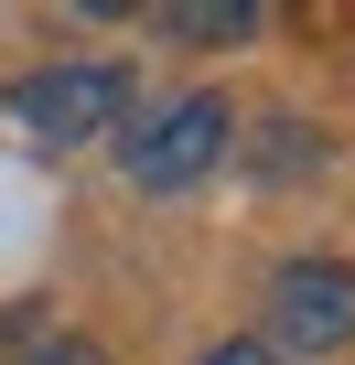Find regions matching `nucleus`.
<instances>
[{
    "mask_svg": "<svg viewBox=\"0 0 355 365\" xmlns=\"http://www.w3.org/2000/svg\"><path fill=\"white\" fill-rule=\"evenodd\" d=\"M226 150H237V108H226L216 86H194V97L151 108V118H140V140H129L119 161H129L140 194H184V182H205Z\"/></svg>",
    "mask_w": 355,
    "mask_h": 365,
    "instance_id": "obj_1",
    "label": "nucleus"
},
{
    "mask_svg": "<svg viewBox=\"0 0 355 365\" xmlns=\"http://www.w3.org/2000/svg\"><path fill=\"white\" fill-rule=\"evenodd\" d=\"M11 118H22L33 140H54V150H76V140H108V129L129 118V65H108V54L44 65V76H22V86H11Z\"/></svg>",
    "mask_w": 355,
    "mask_h": 365,
    "instance_id": "obj_2",
    "label": "nucleus"
},
{
    "mask_svg": "<svg viewBox=\"0 0 355 365\" xmlns=\"http://www.w3.org/2000/svg\"><path fill=\"white\" fill-rule=\"evenodd\" d=\"M280 365L291 354H344L355 344V269L344 258H291L269 279V333H259Z\"/></svg>",
    "mask_w": 355,
    "mask_h": 365,
    "instance_id": "obj_3",
    "label": "nucleus"
},
{
    "mask_svg": "<svg viewBox=\"0 0 355 365\" xmlns=\"http://www.w3.org/2000/svg\"><path fill=\"white\" fill-rule=\"evenodd\" d=\"M161 33H172V43H248V33H259V0H172Z\"/></svg>",
    "mask_w": 355,
    "mask_h": 365,
    "instance_id": "obj_4",
    "label": "nucleus"
},
{
    "mask_svg": "<svg viewBox=\"0 0 355 365\" xmlns=\"http://www.w3.org/2000/svg\"><path fill=\"white\" fill-rule=\"evenodd\" d=\"M194 365H280V354H269V344H259V333H226V344H205V354H194Z\"/></svg>",
    "mask_w": 355,
    "mask_h": 365,
    "instance_id": "obj_5",
    "label": "nucleus"
},
{
    "mask_svg": "<svg viewBox=\"0 0 355 365\" xmlns=\"http://www.w3.org/2000/svg\"><path fill=\"white\" fill-rule=\"evenodd\" d=\"M33 365H97V344H44Z\"/></svg>",
    "mask_w": 355,
    "mask_h": 365,
    "instance_id": "obj_6",
    "label": "nucleus"
}]
</instances>
